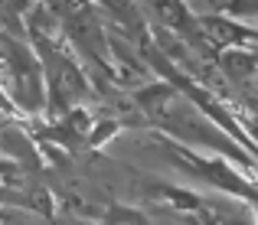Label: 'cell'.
<instances>
[{
  "label": "cell",
  "mask_w": 258,
  "mask_h": 225,
  "mask_svg": "<svg viewBox=\"0 0 258 225\" xmlns=\"http://www.w3.org/2000/svg\"><path fill=\"white\" fill-rule=\"evenodd\" d=\"M30 39L36 46L39 65H43V75H46V108L52 114L72 111L76 101L82 98L85 88H88L82 65L76 62V56L52 33H30Z\"/></svg>",
  "instance_id": "obj_2"
},
{
  "label": "cell",
  "mask_w": 258,
  "mask_h": 225,
  "mask_svg": "<svg viewBox=\"0 0 258 225\" xmlns=\"http://www.w3.org/2000/svg\"><path fill=\"white\" fill-rule=\"evenodd\" d=\"M88 127H92L88 114L82 111V108H72V111L59 114L56 124L46 127V134H49V137H56V144H59V147L76 150V147H82V140H85V131H88Z\"/></svg>",
  "instance_id": "obj_3"
},
{
  "label": "cell",
  "mask_w": 258,
  "mask_h": 225,
  "mask_svg": "<svg viewBox=\"0 0 258 225\" xmlns=\"http://www.w3.org/2000/svg\"><path fill=\"white\" fill-rule=\"evenodd\" d=\"M4 82L17 111L39 114L46 108V75L36 49H30L10 30L0 26V85Z\"/></svg>",
  "instance_id": "obj_1"
},
{
  "label": "cell",
  "mask_w": 258,
  "mask_h": 225,
  "mask_svg": "<svg viewBox=\"0 0 258 225\" xmlns=\"http://www.w3.org/2000/svg\"><path fill=\"white\" fill-rule=\"evenodd\" d=\"M105 225H141V215L138 212H127V209H121V206H114L111 215L105 219Z\"/></svg>",
  "instance_id": "obj_4"
},
{
  "label": "cell",
  "mask_w": 258,
  "mask_h": 225,
  "mask_svg": "<svg viewBox=\"0 0 258 225\" xmlns=\"http://www.w3.org/2000/svg\"><path fill=\"white\" fill-rule=\"evenodd\" d=\"M0 108H4V111H17V108H13V101H10V95H7V88L4 85H0Z\"/></svg>",
  "instance_id": "obj_5"
}]
</instances>
